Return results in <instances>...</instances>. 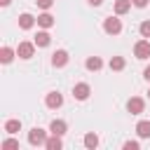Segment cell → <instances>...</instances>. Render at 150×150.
<instances>
[{"instance_id":"cb8c5ba5","label":"cell","mask_w":150,"mask_h":150,"mask_svg":"<svg viewBox=\"0 0 150 150\" xmlns=\"http://www.w3.org/2000/svg\"><path fill=\"white\" fill-rule=\"evenodd\" d=\"M138 148H141L138 141H127V143H124V150H138Z\"/></svg>"},{"instance_id":"4316f807","label":"cell","mask_w":150,"mask_h":150,"mask_svg":"<svg viewBox=\"0 0 150 150\" xmlns=\"http://www.w3.org/2000/svg\"><path fill=\"white\" fill-rule=\"evenodd\" d=\"M87 2H89V5H91V7H98V5H101V2H103V0H87Z\"/></svg>"},{"instance_id":"8992f818","label":"cell","mask_w":150,"mask_h":150,"mask_svg":"<svg viewBox=\"0 0 150 150\" xmlns=\"http://www.w3.org/2000/svg\"><path fill=\"white\" fill-rule=\"evenodd\" d=\"M45 105H47L49 110H59V108L63 105V96H61L59 91H49V94L45 96Z\"/></svg>"},{"instance_id":"603a6c76","label":"cell","mask_w":150,"mask_h":150,"mask_svg":"<svg viewBox=\"0 0 150 150\" xmlns=\"http://www.w3.org/2000/svg\"><path fill=\"white\" fill-rule=\"evenodd\" d=\"M35 2L40 9H52V5H54V0H35Z\"/></svg>"},{"instance_id":"44dd1931","label":"cell","mask_w":150,"mask_h":150,"mask_svg":"<svg viewBox=\"0 0 150 150\" xmlns=\"http://www.w3.org/2000/svg\"><path fill=\"white\" fill-rule=\"evenodd\" d=\"M0 148H2V150H14V148H19V141H16V138H5V141L0 143Z\"/></svg>"},{"instance_id":"4fadbf2b","label":"cell","mask_w":150,"mask_h":150,"mask_svg":"<svg viewBox=\"0 0 150 150\" xmlns=\"http://www.w3.org/2000/svg\"><path fill=\"white\" fill-rule=\"evenodd\" d=\"M131 5H134L131 0H115V14H117V16H124V14L131 9Z\"/></svg>"},{"instance_id":"ac0fdd59","label":"cell","mask_w":150,"mask_h":150,"mask_svg":"<svg viewBox=\"0 0 150 150\" xmlns=\"http://www.w3.org/2000/svg\"><path fill=\"white\" fill-rule=\"evenodd\" d=\"M5 131H7L9 136L19 134V131H21V120H7V122H5Z\"/></svg>"},{"instance_id":"7402d4cb","label":"cell","mask_w":150,"mask_h":150,"mask_svg":"<svg viewBox=\"0 0 150 150\" xmlns=\"http://www.w3.org/2000/svg\"><path fill=\"white\" fill-rule=\"evenodd\" d=\"M138 30H141V38H150V21H143L138 26Z\"/></svg>"},{"instance_id":"8fae6325","label":"cell","mask_w":150,"mask_h":150,"mask_svg":"<svg viewBox=\"0 0 150 150\" xmlns=\"http://www.w3.org/2000/svg\"><path fill=\"white\" fill-rule=\"evenodd\" d=\"M38 47H49V42H52V35L47 33V28H42V30H38V35H35V40H33Z\"/></svg>"},{"instance_id":"9c48e42d","label":"cell","mask_w":150,"mask_h":150,"mask_svg":"<svg viewBox=\"0 0 150 150\" xmlns=\"http://www.w3.org/2000/svg\"><path fill=\"white\" fill-rule=\"evenodd\" d=\"M35 23H38V19H35L33 14H28V12H23V14L19 16V28H21V30H30Z\"/></svg>"},{"instance_id":"ffe728a7","label":"cell","mask_w":150,"mask_h":150,"mask_svg":"<svg viewBox=\"0 0 150 150\" xmlns=\"http://www.w3.org/2000/svg\"><path fill=\"white\" fill-rule=\"evenodd\" d=\"M84 148H89V150H94V148H98V136H96L94 131H89V134H84Z\"/></svg>"},{"instance_id":"d6986e66","label":"cell","mask_w":150,"mask_h":150,"mask_svg":"<svg viewBox=\"0 0 150 150\" xmlns=\"http://www.w3.org/2000/svg\"><path fill=\"white\" fill-rule=\"evenodd\" d=\"M84 66H87V70H101L103 68V61H101V56H89L84 61Z\"/></svg>"},{"instance_id":"277c9868","label":"cell","mask_w":150,"mask_h":150,"mask_svg":"<svg viewBox=\"0 0 150 150\" xmlns=\"http://www.w3.org/2000/svg\"><path fill=\"white\" fill-rule=\"evenodd\" d=\"M35 42H19V47H16V56L19 59H33V54H35Z\"/></svg>"},{"instance_id":"7a4b0ae2","label":"cell","mask_w":150,"mask_h":150,"mask_svg":"<svg viewBox=\"0 0 150 150\" xmlns=\"http://www.w3.org/2000/svg\"><path fill=\"white\" fill-rule=\"evenodd\" d=\"M103 30H105L108 35H120V33H122V21L117 19V14L103 19Z\"/></svg>"},{"instance_id":"9a60e30c","label":"cell","mask_w":150,"mask_h":150,"mask_svg":"<svg viewBox=\"0 0 150 150\" xmlns=\"http://www.w3.org/2000/svg\"><path fill=\"white\" fill-rule=\"evenodd\" d=\"M45 148H47V150H61V148H63V141H61V136H56V134H52V136L47 138V143H45Z\"/></svg>"},{"instance_id":"7c38bea8","label":"cell","mask_w":150,"mask_h":150,"mask_svg":"<svg viewBox=\"0 0 150 150\" xmlns=\"http://www.w3.org/2000/svg\"><path fill=\"white\" fill-rule=\"evenodd\" d=\"M38 26H40V28H47V30H49V28L54 26V16H52V14H49V12L45 9V12H42V14L38 16Z\"/></svg>"},{"instance_id":"52a82bcc","label":"cell","mask_w":150,"mask_h":150,"mask_svg":"<svg viewBox=\"0 0 150 150\" xmlns=\"http://www.w3.org/2000/svg\"><path fill=\"white\" fill-rule=\"evenodd\" d=\"M127 110H129L131 115H141V112L145 110V101H143L141 96H131V98L127 101Z\"/></svg>"},{"instance_id":"484cf974","label":"cell","mask_w":150,"mask_h":150,"mask_svg":"<svg viewBox=\"0 0 150 150\" xmlns=\"http://www.w3.org/2000/svg\"><path fill=\"white\" fill-rule=\"evenodd\" d=\"M143 77L150 82V66H145V68H143Z\"/></svg>"},{"instance_id":"6da1fadb","label":"cell","mask_w":150,"mask_h":150,"mask_svg":"<svg viewBox=\"0 0 150 150\" xmlns=\"http://www.w3.org/2000/svg\"><path fill=\"white\" fill-rule=\"evenodd\" d=\"M47 131L45 129H40V127H33L30 131H28V143L33 145V148H38V145H45L47 143Z\"/></svg>"},{"instance_id":"f1b7e54d","label":"cell","mask_w":150,"mask_h":150,"mask_svg":"<svg viewBox=\"0 0 150 150\" xmlns=\"http://www.w3.org/2000/svg\"><path fill=\"white\" fill-rule=\"evenodd\" d=\"M148 98H150V89H148Z\"/></svg>"},{"instance_id":"e0dca14e","label":"cell","mask_w":150,"mask_h":150,"mask_svg":"<svg viewBox=\"0 0 150 150\" xmlns=\"http://www.w3.org/2000/svg\"><path fill=\"white\" fill-rule=\"evenodd\" d=\"M108 66H110V70H115V73H120V70H124V66H127V61H124V56H112V59L108 61Z\"/></svg>"},{"instance_id":"3957f363","label":"cell","mask_w":150,"mask_h":150,"mask_svg":"<svg viewBox=\"0 0 150 150\" xmlns=\"http://www.w3.org/2000/svg\"><path fill=\"white\" fill-rule=\"evenodd\" d=\"M134 56L141 59V61H145V59L150 56V40H148V38H143V40H138V42L134 45Z\"/></svg>"},{"instance_id":"ba28073f","label":"cell","mask_w":150,"mask_h":150,"mask_svg":"<svg viewBox=\"0 0 150 150\" xmlns=\"http://www.w3.org/2000/svg\"><path fill=\"white\" fill-rule=\"evenodd\" d=\"M68 52L66 49H56L54 54H52V66L54 68H63V66H68Z\"/></svg>"},{"instance_id":"d4e9b609","label":"cell","mask_w":150,"mask_h":150,"mask_svg":"<svg viewBox=\"0 0 150 150\" xmlns=\"http://www.w3.org/2000/svg\"><path fill=\"white\" fill-rule=\"evenodd\" d=\"M131 2H134V7H148L150 0H131Z\"/></svg>"},{"instance_id":"83f0119b","label":"cell","mask_w":150,"mask_h":150,"mask_svg":"<svg viewBox=\"0 0 150 150\" xmlns=\"http://www.w3.org/2000/svg\"><path fill=\"white\" fill-rule=\"evenodd\" d=\"M9 2H12V0H0V5H2V7H7Z\"/></svg>"},{"instance_id":"5b68a950","label":"cell","mask_w":150,"mask_h":150,"mask_svg":"<svg viewBox=\"0 0 150 150\" xmlns=\"http://www.w3.org/2000/svg\"><path fill=\"white\" fill-rule=\"evenodd\" d=\"M89 94H91V87H89L87 82H77V84L73 87V98H77V101H87Z\"/></svg>"},{"instance_id":"5bb4252c","label":"cell","mask_w":150,"mask_h":150,"mask_svg":"<svg viewBox=\"0 0 150 150\" xmlns=\"http://www.w3.org/2000/svg\"><path fill=\"white\" fill-rule=\"evenodd\" d=\"M16 56V49H12V47H2L0 49V63H12V59Z\"/></svg>"},{"instance_id":"2e32d148","label":"cell","mask_w":150,"mask_h":150,"mask_svg":"<svg viewBox=\"0 0 150 150\" xmlns=\"http://www.w3.org/2000/svg\"><path fill=\"white\" fill-rule=\"evenodd\" d=\"M136 134H138L141 138H150V120H141V122L136 124Z\"/></svg>"},{"instance_id":"30bf717a","label":"cell","mask_w":150,"mask_h":150,"mask_svg":"<svg viewBox=\"0 0 150 150\" xmlns=\"http://www.w3.org/2000/svg\"><path fill=\"white\" fill-rule=\"evenodd\" d=\"M49 131H52V134H56V136H63V134L68 131V124H66V120H52V124H49Z\"/></svg>"}]
</instances>
